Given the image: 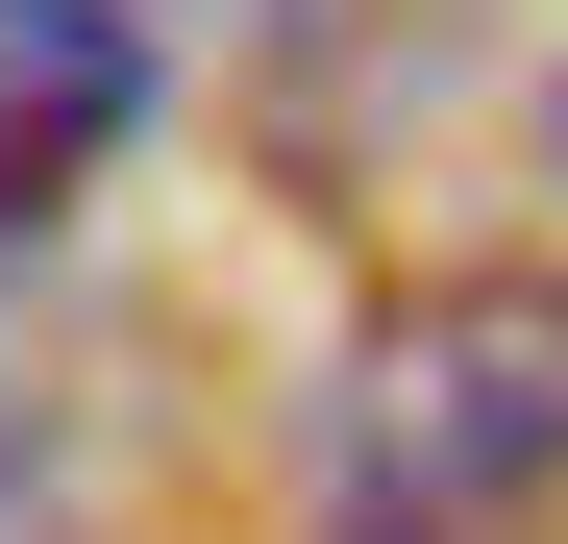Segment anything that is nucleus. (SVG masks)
Returning a JSON list of instances; mask_svg holds the SVG:
<instances>
[{
  "mask_svg": "<svg viewBox=\"0 0 568 544\" xmlns=\"http://www.w3.org/2000/svg\"><path fill=\"white\" fill-rule=\"evenodd\" d=\"M322 471L371 544H445V520H519L568 471V272H469V298H396L322 396Z\"/></svg>",
  "mask_w": 568,
  "mask_h": 544,
  "instance_id": "nucleus-1",
  "label": "nucleus"
},
{
  "mask_svg": "<svg viewBox=\"0 0 568 544\" xmlns=\"http://www.w3.org/2000/svg\"><path fill=\"white\" fill-rule=\"evenodd\" d=\"M124 124H149V26L124 0H0V248H26Z\"/></svg>",
  "mask_w": 568,
  "mask_h": 544,
  "instance_id": "nucleus-2",
  "label": "nucleus"
}]
</instances>
